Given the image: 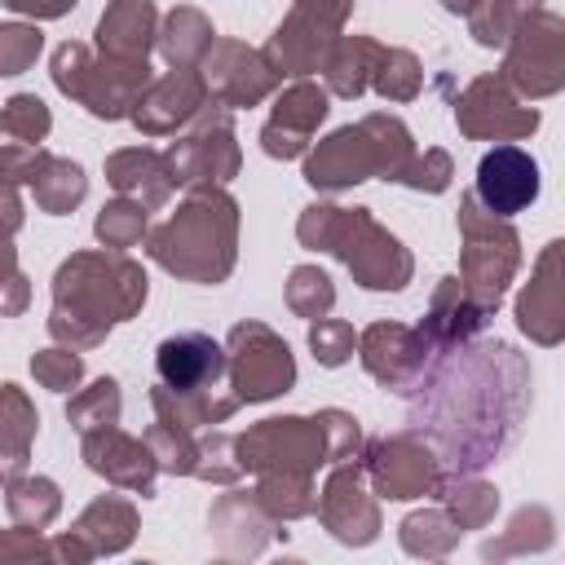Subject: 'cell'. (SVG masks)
I'll return each instance as SVG.
<instances>
[{
	"label": "cell",
	"mask_w": 565,
	"mask_h": 565,
	"mask_svg": "<svg viewBox=\"0 0 565 565\" xmlns=\"http://www.w3.org/2000/svg\"><path fill=\"white\" fill-rule=\"evenodd\" d=\"M499 75L525 102L556 97L565 88V22H561V13L543 9V4L530 9L503 44Z\"/></svg>",
	"instance_id": "obj_8"
},
{
	"label": "cell",
	"mask_w": 565,
	"mask_h": 565,
	"mask_svg": "<svg viewBox=\"0 0 565 565\" xmlns=\"http://www.w3.org/2000/svg\"><path fill=\"white\" fill-rule=\"evenodd\" d=\"M371 88H375L380 97H388V102H411V97H419V88H424V66H419V57H415L411 49H388V44H384V53H380V62H375V75H371Z\"/></svg>",
	"instance_id": "obj_41"
},
{
	"label": "cell",
	"mask_w": 565,
	"mask_h": 565,
	"mask_svg": "<svg viewBox=\"0 0 565 565\" xmlns=\"http://www.w3.org/2000/svg\"><path fill=\"white\" fill-rule=\"evenodd\" d=\"M22 216H26V212H22L18 190L0 181V238H13V234L22 230Z\"/></svg>",
	"instance_id": "obj_54"
},
{
	"label": "cell",
	"mask_w": 565,
	"mask_h": 565,
	"mask_svg": "<svg viewBox=\"0 0 565 565\" xmlns=\"http://www.w3.org/2000/svg\"><path fill=\"white\" fill-rule=\"evenodd\" d=\"M137 534V508L132 499L124 494H97L79 521L53 539V556L57 561H71V565H84V561H97V556H115L132 543Z\"/></svg>",
	"instance_id": "obj_18"
},
{
	"label": "cell",
	"mask_w": 565,
	"mask_h": 565,
	"mask_svg": "<svg viewBox=\"0 0 565 565\" xmlns=\"http://www.w3.org/2000/svg\"><path fill=\"white\" fill-rule=\"evenodd\" d=\"M282 300H287V309H291L296 318L318 322V318H327L331 305H335V282H331L318 265H296V269L287 274Z\"/></svg>",
	"instance_id": "obj_40"
},
{
	"label": "cell",
	"mask_w": 565,
	"mask_h": 565,
	"mask_svg": "<svg viewBox=\"0 0 565 565\" xmlns=\"http://www.w3.org/2000/svg\"><path fill=\"white\" fill-rule=\"evenodd\" d=\"M296 238L309 252H331L366 291H402L415 274L411 252L371 216V207L309 203L296 221Z\"/></svg>",
	"instance_id": "obj_4"
},
{
	"label": "cell",
	"mask_w": 565,
	"mask_h": 565,
	"mask_svg": "<svg viewBox=\"0 0 565 565\" xmlns=\"http://www.w3.org/2000/svg\"><path fill=\"white\" fill-rule=\"evenodd\" d=\"M225 384L243 402H269L296 384V358L287 340L265 322H238L225 340Z\"/></svg>",
	"instance_id": "obj_12"
},
{
	"label": "cell",
	"mask_w": 565,
	"mask_h": 565,
	"mask_svg": "<svg viewBox=\"0 0 565 565\" xmlns=\"http://www.w3.org/2000/svg\"><path fill=\"white\" fill-rule=\"evenodd\" d=\"M309 349H313L318 366H344L358 349V331L344 318H318L309 327Z\"/></svg>",
	"instance_id": "obj_48"
},
{
	"label": "cell",
	"mask_w": 565,
	"mask_h": 565,
	"mask_svg": "<svg viewBox=\"0 0 565 565\" xmlns=\"http://www.w3.org/2000/svg\"><path fill=\"white\" fill-rule=\"evenodd\" d=\"M199 75L207 84V102H216L225 110L256 106L282 84L274 62L260 49L243 44V40H212V49L199 62Z\"/></svg>",
	"instance_id": "obj_15"
},
{
	"label": "cell",
	"mask_w": 565,
	"mask_h": 565,
	"mask_svg": "<svg viewBox=\"0 0 565 565\" xmlns=\"http://www.w3.org/2000/svg\"><path fill=\"white\" fill-rule=\"evenodd\" d=\"M415 154L411 128L397 115H362L358 124L335 128L331 137H322L318 146L305 150V181L313 190H353L371 177L380 181H397V172L406 168V159Z\"/></svg>",
	"instance_id": "obj_5"
},
{
	"label": "cell",
	"mask_w": 565,
	"mask_h": 565,
	"mask_svg": "<svg viewBox=\"0 0 565 565\" xmlns=\"http://www.w3.org/2000/svg\"><path fill=\"white\" fill-rule=\"evenodd\" d=\"M260 508L274 516V521H300V516H313V503H318V490H313V477L305 472H256V490Z\"/></svg>",
	"instance_id": "obj_34"
},
{
	"label": "cell",
	"mask_w": 565,
	"mask_h": 565,
	"mask_svg": "<svg viewBox=\"0 0 565 565\" xmlns=\"http://www.w3.org/2000/svg\"><path fill=\"white\" fill-rule=\"evenodd\" d=\"M31 190H35V207L40 212H49V216H66V212H75L79 203H84V194H88V177H84V168L75 163V159H49L44 163V172L31 181Z\"/></svg>",
	"instance_id": "obj_35"
},
{
	"label": "cell",
	"mask_w": 565,
	"mask_h": 565,
	"mask_svg": "<svg viewBox=\"0 0 565 565\" xmlns=\"http://www.w3.org/2000/svg\"><path fill=\"white\" fill-rule=\"evenodd\" d=\"M556 530V521H552V512L547 508H521L512 521H508V534H499V539H490L486 547H481V556L486 561H503V556H521V552H543V547H552V534Z\"/></svg>",
	"instance_id": "obj_36"
},
{
	"label": "cell",
	"mask_w": 565,
	"mask_h": 565,
	"mask_svg": "<svg viewBox=\"0 0 565 565\" xmlns=\"http://www.w3.org/2000/svg\"><path fill=\"white\" fill-rule=\"evenodd\" d=\"M106 181H110L115 194L137 199L146 212H150V207H163V203L172 199V190H177V185H172V172H168V163H163V154L150 150V146L110 150V154H106Z\"/></svg>",
	"instance_id": "obj_25"
},
{
	"label": "cell",
	"mask_w": 565,
	"mask_h": 565,
	"mask_svg": "<svg viewBox=\"0 0 565 565\" xmlns=\"http://www.w3.org/2000/svg\"><path fill=\"white\" fill-rule=\"evenodd\" d=\"M459 238H463V252H459V287L472 296V305L490 318L503 296H508V282L516 278V265H521V234L512 230L508 216H494L477 203V194H463L459 199Z\"/></svg>",
	"instance_id": "obj_7"
},
{
	"label": "cell",
	"mask_w": 565,
	"mask_h": 565,
	"mask_svg": "<svg viewBox=\"0 0 565 565\" xmlns=\"http://www.w3.org/2000/svg\"><path fill=\"white\" fill-rule=\"evenodd\" d=\"M358 358H362V366H366L371 380H380L393 393H411L415 380L428 371L433 349L419 335V327H406V322H371L358 335Z\"/></svg>",
	"instance_id": "obj_17"
},
{
	"label": "cell",
	"mask_w": 565,
	"mask_h": 565,
	"mask_svg": "<svg viewBox=\"0 0 565 565\" xmlns=\"http://www.w3.org/2000/svg\"><path fill=\"white\" fill-rule=\"evenodd\" d=\"M79 455H84V463H88L97 477H106L110 486L132 490V494H141V499L154 494L159 463H154L146 437H128L119 424L93 428V433L79 437Z\"/></svg>",
	"instance_id": "obj_21"
},
{
	"label": "cell",
	"mask_w": 565,
	"mask_h": 565,
	"mask_svg": "<svg viewBox=\"0 0 565 565\" xmlns=\"http://www.w3.org/2000/svg\"><path fill=\"white\" fill-rule=\"evenodd\" d=\"M53 128V115L49 106L35 97V93H13L4 106H0V141H31L40 146Z\"/></svg>",
	"instance_id": "obj_43"
},
{
	"label": "cell",
	"mask_w": 565,
	"mask_h": 565,
	"mask_svg": "<svg viewBox=\"0 0 565 565\" xmlns=\"http://www.w3.org/2000/svg\"><path fill=\"white\" fill-rule=\"evenodd\" d=\"M561 238H552L543 252H539V260H534V274H530V282L521 287V296H516V327L534 340V344H543V349H552V344H561V335H565V282H561Z\"/></svg>",
	"instance_id": "obj_22"
},
{
	"label": "cell",
	"mask_w": 565,
	"mask_h": 565,
	"mask_svg": "<svg viewBox=\"0 0 565 565\" xmlns=\"http://www.w3.org/2000/svg\"><path fill=\"white\" fill-rule=\"evenodd\" d=\"M163 163L172 172V185H230L243 168V150H238V137H234V115L225 106H203L194 119H190V132L177 137L168 150H163Z\"/></svg>",
	"instance_id": "obj_10"
},
{
	"label": "cell",
	"mask_w": 565,
	"mask_h": 565,
	"mask_svg": "<svg viewBox=\"0 0 565 565\" xmlns=\"http://www.w3.org/2000/svg\"><path fill=\"white\" fill-rule=\"evenodd\" d=\"M349 13H353V0H296L260 53L274 62L278 75L309 79L322 71L331 44L344 35Z\"/></svg>",
	"instance_id": "obj_9"
},
{
	"label": "cell",
	"mask_w": 565,
	"mask_h": 565,
	"mask_svg": "<svg viewBox=\"0 0 565 565\" xmlns=\"http://www.w3.org/2000/svg\"><path fill=\"white\" fill-rule=\"evenodd\" d=\"M415 380L411 433H419L441 472H481L521 433L530 415V362L508 340H477L437 353Z\"/></svg>",
	"instance_id": "obj_1"
},
{
	"label": "cell",
	"mask_w": 565,
	"mask_h": 565,
	"mask_svg": "<svg viewBox=\"0 0 565 565\" xmlns=\"http://www.w3.org/2000/svg\"><path fill=\"white\" fill-rule=\"evenodd\" d=\"M481 327H486V313L472 305V296L459 287V278H455V274L441 278L437 291H433V300H428V313H424V322H419V335L428 340L433 358L446 353V349H459V344L472 340Z\"/></svg>",
	"instance_id": "obj_26"
},
{
	"label": "cell",
	"mask_w": 565,
	"mask_h": 565,
	"mask_svg": "<svg viewBox=\"0 0 565 565\" xmlns=\"http://www.w3.org/2000/svg\"><path fill=\"white\" fill-rule=\"evenodd\" d=\"M455 124L472 141H516L539 128V110L525 106V97H516L508 79L494 71V75H477L455 97Z\"/></svg>",
	"instance_id": "obj_16"
},
{
	"label": "cell",
	"mask_w": 565,
	"mask_h": 565,
	"mask_svg": "<svg viewBox=\"0 0 565 565\" xmlns=\"http://www.w3.org/2000/svg\"><path fill=\"white\" fill-rule=\"evenodd\" d=\"M35 428H40L35 402L18 384H0V486L26 472Z\"/></svg>",
	"instance_id": "obj_28"
},
{
	"label": "cell",
	"mask_w": 565,
	"mask_h": 565,
	"mask_svg": "<svg viewBox=\"0 0 565 565\" xmlns=\"http://www.w3.org/2000/svg\"><path fill=\"white\" fill-rule=\"evenodd\" d=\"M0 4L22 13V18H31V22H53V18H66L79 0H0Z\"/></svg>",
	"instance_id": "obj_53"
},
{
	"label": "cell",
	"mask_w": 565,
	"mask_h": 565,
	"mask_svg": "<svg viewBox=\"0 0 565 565\" xmlns=\"http://www.w3.org/2000/svg\"><path fill=\"white\" fill-rule=\"evenodd\" d=\"M433 494L441 499V508L455 516L459 530H481L499 512V490L490 481H481L477 472H441Z\"/></svg>",
	"instance_id": "obj_31"
},
{
	"label": "cell",
	"mask_w": 565,
	"mask_h": 565,
	"mask_svg": "<svg viewBox=\"0 0 565 565\" xmlns=\"http://www.w3.org/2000/svg\"><path fill=\"white\" fill-rule=\"evenodd\" d=\"M44 35L35 22H0V75H22L35 66Z\"/></svg>",
	"instance_id": "obj_45"
},
{
	"label": "cell",
	"mask_w": 565,
	"mask_h": 565,
	"mask_svg": "<svg viewBox=\"0 0 565 565\" xmlns=\"http://www.w3.org/2000/svg\"><path fill=\"white\" fill-rule=\"evenodd\" d=\"M384 44L375 35H340L322 62V75H327V93L331 97H362L371 88V75H375V62H380Z\"/></svg>",
	"instance_id": "obj_29"
},
{
	"label": "cell",
	"mask_w": 565,
	"mask_h": 565,
	"mask_svg": "<svg viewBox=\"0 0 565 565\" xmlns=\"http://www.w3.org/2000/svg\"><path fill=\"white\" fill-rule=\"evenodd\" d=\"M530 9H539V0H477L463 18H468V31L481 49H503Z\"/></svg>",
	"instance_id": "obj_38"
},
{
	"label": "cell",
	"mask_w": 565,
	"mask_h": 565,
	"mask_svg": "<svg viewBox=\"0 0 565 565\" xmlns=\"http://www.w3.org/2000/svg\"><path fill=\"white\" fill-rule=\"evenodd\" d=\"M146 256L181 282L216 287L238 260V203L225 185H194L181 207L146 234Z\"/></svg>",
	"instance_id": "obj_3"
},
{
	"label": "cell",
	"mask_w": 565,
	"mask_h": 565,
	"mask_svg": "<svg viewBox=\"0 0 565 565\" xmlns=\"http://www.w3.org/2000/svg\"><path fill=\"white\" fill-rule=\"evenodd\" d=\"M93 234H97L102 247L128 252V247H137V243L146 238V207H141L137 199H124V194H119V199H110V203L97 212Z\"/></svg>",
	"instance_id": "obj_42"
},
{
	"label": "cell",
	"mask_w": 565,
	"mask_h": 565,
	"mask_svg": "<svg viewBox=\"0 0 565 565\" xmlns=\"http://www.w3.org/2000/svg\"><path fill=\"white\" fill-rule=\"evenodd\" d=\"M234 459L243 472H305L327 463V437L318 415H269L234 437Z\"/></svg>",
	"instance_id": "obj_11"
},
{
	"label": "cell",
	"mask_w": 565,
	"mask_h": 565,
	"mask_svg": "<svg viewBox=\"0 0 565 565\" xmlns=\"http://www.w3.org/2000/svg\"><path fill=\"white\" fill-rule=\"evenodd\" d=\"M53 154L31 141H0V181L4 185H31Z\"/></svg>",
	"instance_id": "obj_49"
},
{
	"label": "cell",
	"mask_w": 565,
	"mask_h": 565,
	"mask_svg": "<svg viewBox=\"0 0 565 565\" xmlns=\"http://www.w3.org/2000/svg\"><path fill=\"white\" fill-rule=\"evenodd\" d=\"M203 106H207V84H203L199 66H172L168 75H159L141 88L128 119L146 137H168V132L185 128Z\"/></svg>",
	"instance_id": "obj_20"
},
{
	"label": "cell",
	"mask_w": 565,
	"mask_h": 565,
	"mask_svg": "<svg viewBox=\"0 0 565 565\" xmlns=\"http://www.w3.org/2000/svg\"><path fill=\"white\" fill-rule=\"evenodd\" d=\"M53 84L97 119H128L150 84V57H106L79 40L53 49Z\"/></svg>",
	"instance_id": "obj_6"
},
{
	"label": "cell",
	"mask_w": 565,
	"mask_h": 565,
	"mask_svg": "<svg viewBox=\"0 0 565 565\" xmlns=\"http://www.w3.org/2000/svg\"><path fill=\"white\" fill-rule=\"evenodd\" d=\"M327 110H331V93L327 88H318L313 79L287 84L278 93V102H274V115L260 128V150L269 159H296V154H305L313 146V132L327 119Z\"/></svg>",
	"instance_id": "obj_19"
},
{
	"label": "cell",
	"mask_w": 565,
	"mask_h": 565,
	"mask_svg": "<svg viewBox=\"0 0 565 565\" xmlns=\"http://www.w3.org/2000/svg\"><path fill=\"white\" fill-rule=\"evenodd\" d=\"M159 31V9L150 0H110L97 18V53L106 57H150Z\"/></svg>",
	"instance_id": "obj_27"
},
{
	"label": "cell",
	"mask_w": 565,
	"mask_h": 565,
	"mask_svg": "<svg viewBox=\"0 0 565 565\" xmlns=\"http://www.w3.org/2000/svg\"><path fill=\"white\" fill-rule=\"evenodd\" d=\"M194 477L212 481V486H234L243 477L238 459H234V437L230 433H207L199 437V459H194Z\"/></svg>",
	"instance_id": "obj_47"
},
{
	"label": "cell",
	"mask_w": 565,
	"mask_h": 565,
	"mask_svg": "<svg viewBox=\"0 0 565 565\" xmlns=\"http://www.w3.org/2000/svg\"><path fill=\"white\" fill-rule=\"evenodd\" d=\"M358 459H362V472H366V481H371V494L393 499V503L424 499V494H433L437 481H441L437 450H433L419 433H411V428L371 441L366 450H358Z\"/></svg>",
	"instance_id": "obj_13"
},
{
	"label": "cell",
	"mask_w": 565,
	"mask_h": 565,
	"mask_svg": "<svg viewBox=\"0 0 565 565\" xmlns=\"http://www.w3.org/2000/svg\"><path fill=\"white\" fill-rule=\"evenodd\" d=\"M278 525H282V521H274V516L260 508V499H256L252 490H230V494H221V499L212 503V512H207V530H212L216 552H221V556H234V561L260 556V552L282 534Z\"/></svg>",
	"instance_id": "obj_24"
},
{
	"label": "cell",
	"mask_w": 565,
	"mask_h": 565,
	"mask_svg": "<svg viewBox=\"0 0 565 565\" xmlns=\"http://www.w3.org/2000/svg\"><path fill=\"white\" fill-rule=\"evenodd\" d=\"M31 305V282L18 269V252L9 238H0V318H18Z\"/></svg>",
	"instance_id": "obj_51"
},
{
	"label": "cell",
	"mask_w": 565,
	"mask_h": 565,
	"mask_svg": "<svg viewBox=\"0 0 565 565\" xmlns=\"http://www.w3.org/2000/svg\"><path fill=\"white\" fill-rule=\"evenodd\" d=\"M441 4H446V9H450V13H468V9H472V4H477V0H441Z\"/></svg>",
	"instance_id": "obj_55"
},
{
	"label": "cell",
	"mask_w": 565,
	"mask_h": 565,
	"mask_svg": "<svg viewBox=\"0 0 565 565\" xmlns=\"http://www.w3.org/2000/svg\"><path fill=\"white\" fill-rule=\"evenodd\" d=\"M119 411H124V397H119V380H115V375L93 380L88 388H79V393L66 402V419H71V428H75L79 437L93 433V428L119 424Z\"/></svg>",
	"instance_id": "obj_37"
},
{
	"label": "cell",
	"mask_w": 565,
	"mask_h": 565,
	"mask_svg": "<svg viewBox=\"0 0 565 565\" xmlns=\"http://www.w3.org/2000/svg\"><path fill=\"white\" fill-rule=\"evenodd\" d=\"M31 375H35V384H40V388L66 393V388H75V384L84 380V358H79L75 349H66V344L40 349V353L31 358Z\"/></svg>",
	"instance_id": "obj_46"
},
{
	"label": "cell",
	"mask_w": 565,
	"mask_h": 565,
	"mask_svg": "<svg viewBox=\"0 0 565 565\" xmlns=\"http://www.w3.org/2000/svg\"><path fill=\"white\" fill-rule=\"evenodd\" d=\"M318 424H322V437H327V463L353 459L362 450V428H358V419L349 411L327 406V411H318Z\"/></svg>",
	"instance_id": "obj_50"
},
{
	"label": "cell",
	"mask_w": 565,
	"mask_h": 565,
	"mask_svg": "<svg viewBox=\"0 0 565 565\" xmlns=\"http://www.w3.org/2000/svg\"><path fill=\"white\" fill-rule=\"evenodd\" d=\"M150 291L146 269L115 252H71L53 274V309H49V335L53 344H66L75 353L97 349L115 322H128L141 313Z\"/></svg>",
	"instance_id": "obj_2"
},
{
	"label": "cell",
	"mask_w": 565,
	"mask_h": 565,
	"mask_svg": "<svg viewBox=\"0 0 565 565\" xmlns=\"http://www.w3.org/2000/svg\"><path fill=\"white\" fill-rule=\"evenodd\" d=\"M22 561H57V556H53V543L40 530L13 525V530L0 534V565H22Z\"/></svg>",
	"instance_id": "obj_52"
},
{
	"label": "cell",
	"mask_w": 565,
	"mask_h": 565,
	"mask_svg": "<svg viewBox=\"0 0 565 565\" xmlns=\"http://www.w3.org/2000/svg\"><path fill=\"white\" fill-rule=\"evenodd\" d=\"M4 508H9V521H13V525L49 530V525L57 521V512H62V490H57V481H49V477L22 472V477H13V481L4 486Z\"/></svg>",
	"instance_id": "obj_32"
},
{
	"label": "cell",
	"mask_w": 565,
	"mask_h": 565,
	"mask_svg": "<svg viewBox=\"0 0 565 565\" xmlns=\"http://www.w3.org/2000/svg\"><path fill=\"white\" fill-rule=\"evenodd\" d=\"M450 177H455V159L441 146H428L424 154L406 159V168L397 172V185L419 190V194H441V190H450Z\"/></svg>",
	"instance_id": "obj_44"
},
{
	"label": "cell",
	"mask_w": 565,
	"mask_h": 565,
	"mask_svg": "<svg viewBox=\"0 0 565 565\" xmlns=\"http://www.w3.org/2000/svg\"><path fill=\"white\" fill-rule=\"evenodd\" d=\"M212 40H216L212 18L203 9H194V4H177L154 31V44H159L168 66H199L203 53L212 49Z\"/></svg>",
	"instance_id": "obj_30"
},
{
	"label": "cell",
	"mask_w": 565,
	"mask_h": 565,
	"mask_svg": "<svg viewBox=\"0 0 565 565\" xmlns=\"http://www.w3.org/2000/svg\"><path fill=\"white\" fill-rule=\"evenodd\" d=\"M146 446H150L159 472H168V477H194V459H199V437H194V428L154 419V424L146 428Z\"/></svg>",
	"instance_id": "obj_39"
},
{
	"label": "cell",
	"mask_w": 565,
	"mask_h": 565,
	"mask_svg": "<svg viewBox=\"0 0 565 565\" xmlns=\"http://www.w3.org/2000/svg\"><path fill=\"white\" fill-rule=\"evenodd\" d=\"M397 534H402V547H406L411 556H424V561L450 556V552L459 547V539H463V530L455 525V516H450L441 503L411 512V516L397 525Z\"/></svg>",
	"instance_id": "obj_33"
},
{
	"label": "cell",
	"mask_w": 565,
	"mask_h": 565,
	"mask_svg": "<svg viewBox=\"0 0 565 565\" xmlns=\"http://www.w3.org/2000/svg\"><path fill=\"white\" fill-rule=\"evenodd\" d=\"M313 512L327 525V534L340 539L344 547H366L384 530L380 525V503L366 490V472H362V459L358 455L331 463V472H327V481L318 490Z\"/></svg>",
	"instance_id": "obj_14"
},
{
	"label": "cell",
	"mask_w": 565,
	"mask_h": 565,
	"mask_svg": "<svg viewBox=\"0 0 565 565\" xmlns=\"http://www.w3.org/2000/svg\"><path fill=\"white\" fill-rule=\"evenodd\" d=\"M477 203L494 216L525 212L539 199V163L521 146H494L477 163Z\"/></svg>",
	"instance_id": "obj_23"
}]
</instances>
